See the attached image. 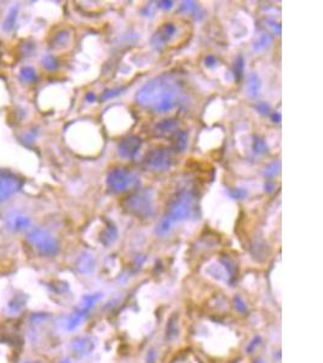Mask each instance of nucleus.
Segmentation results:
<instances>
[{"instance_id": "nucleus-38", "label": "nucleus", "mask_w": 323, "mask_h": 363, "mask_svg": "<svg viewBox=\"0 0 323 363\" xmlns=\"http://www.w3.org/2000/svg\"><path fill=\"white\" fill-rule=\"evenodd\" d=\"M272 119L276 121V123H281V114L280 112H276L274 114V117H272Z\"/></svg>"}, {"instance_id": "nucleus-10", "label": "nucleus", "mask_w": 323, "mask_h": 363, "mask_svg": "<svg viewBox=\"0 0 323 363\" xmlns=\"http://www.w3.org/2000/svg\"><path fill=\"white\" fill-rule=\"evenodd\" d=\"M30 225V219L28 215L20 213V212H14L6 217V227L12 233H21L28 229Z\"/></svg>"}, {"instance_id": "nucleus-30", "label": "nucleus", "mask_w": 323, "mask_h": 363, "mask_svg": "<svg viewBox=\"0 0 323 363\" xmlns=\"http://www.w3.org/2000/svg\"><path fill=\"white\" fill-rule=\"evenodd\" d=\"M256 109L262 115H269L270 114V105L265 102H258L256 104Z\"/></svg>"}, {"instance_id": "nucleus-2", "label": "nucleus", "mask_w": 323, "mask_h": 363, "mask_svg": "<svg viewBox=\"0 0 323 363\" xmlns=\"http://www.w3.org/2000/svg\"><path fill=\"white\" fill-rule=\"evenodd\" d=\"M194 209H195L194 194L188 190H182L170 200L165 217L170 219L172 223H177L190 218L194 213Z\"/></svg>"}, {"instance_id": "nucleus-16", "label": "nucleus", "mask_w": 323, "mask_h": 363, "mask_svg": "<svg viewBox=\"0 0 323 363\" xmlns=\"http://www.w3.org/2000/svg\"><path fill=\"white\" fill-rule=\"evenodd\" d=\"M87 315H89V312H87L86 310H84L83 308H79V309L75 310L73 314L70 315V317H69V320L67 322L68 330L69 331L77 330V328L79 327L81 323H83V321L85 320Z\"/></svg>"}, {"instance_id": "nucleus-8", "label": "nucleus", "mask_w": 323, "mask_h": 363, "mask_svg": "<svg viewBox=\"0 0 323 363\" xmlns=\"http://www.w3.org/2000/svg\"><path fill=\"white\" fill-rule=\"evenodd\" d=\"M175 32H177V28H175L173 23L162 24L152 37L153 48L158 50V51H161V50L167 45L172 38L174 37Z\"/></svg>"}, {"instance_id": "nucleus-39", "label": "nucleus", "mask_w": 323, "mask_h": 363, "mask_svg": "<svg viewBox=\"0 0 323 363\" xmlns=\"http://www.w3.org/2000/svg\"><path fill=\"white\" fill-rule=\"evenodd\" d=\"M87 99H89V101H95V95H93V93H89V95H87Z\"/></svg>"}, {"instance_id": "nucleus-15", "label": "nucleus", "mask_w": 323, "mask_h": 363, "mask_svg": "<svg viewBox=\"0 0 323 363\" xmlns=\"http://www.w3.org/2000/svg\"><path fill=\"white\" fill-rule=\"evenodd\" d=\"M118 239V229L114 224L108 222L106 223L105 229L102 231L101 234V242L104 245L105 247L113 245Z\"/></svg>"}, {"instance_id": "nucleus-34", "label": "nucleus", "mask_w": 323, "mask_h": 363, "mask_svg": "<svg viewBox=\"0 0 323 363\" xmlns=\"http://www.w3.org/2000/svg\"><path fill=\"white\" fill-rule=\"evenodd\" d=\"M260 342V337H257V338H255V339H253L252 340V343H250L249 344V345H248V347H247V351H253V350H255V347H257V346H258V343Z\"/></svg>"}, {"instance_id": "nucleus-36", "label": "nucleus", "mask_w": 323, "mask_h": 363, "mask_svg": "<svg viewBox=\"0 0 323 363\" xmlns=\"http://www.w3.org/2000/svg\"><path fill=\"white\" fill-rule=\"evenodd\" d=\"M235 304L237 305V308L240 309L241 311H243V310H246V306H244V303H243L242 300H241L240 298H238V297H237V298H235Z\"/></svg>"}, {"instance_id": "nucleus-4", "label": "nucleus", "mask_w": 323, "mask_h": 363, "mask_svg": "<svg viewBox=\"0 0 323 363\" xmlns=\"http://www.w3.org/2000/svg\"><path fill=\"white\" fill-rule=\"evenodd\" d=\"M27 241L32 245L39 255L44 257H53L59 251L57 239L50 234L48 230L35 228L27 234Z\"/></svg>"}, {"instance_id": "nucleus-40", "label": "nucleus", "mask_w": 323, "mask_h": 363, "mask_svg": "<svg viewBox=\"0 0 323 363\" xmlns=\"http://www.w3.org/2000/svg\"><path fill=\"white\" fill-rule=\"evenodd\" d=\"M59 363H70V362H69L68 358H64V359H62V361L59 362Z\"/></svg>"}, {"instance_id": "nucleus-9", "label": "nucleus", "mask_w": 323, "mask_h": 363, "mask_svg": "<svg viewBox=\"0 0 323 363\" xmlns=\"http://www.w3.org/2000/svg\"><path fill=\"white\" fill-rule=\"evenodd\" d=\"M140 147H142V139L139 137L133 136H126L124 137L120 140L118 146V152L119 155L124 159H133L134 156L137 155V153L139 152Z\"/></svg>"}, {"instance_id": "nucleus-19", "label": "nucleus", "mask_w": 323, "mask_h": 363, "mask_svg": "<svg viewBox=\"0 0 323 363\" xmlns=\"http://www.w3.org/2000/svg\"><path fill=\"white\" fill-rule=\"evenodd\" d=\"M172 225H173V223H172L170 219L166 218L164 215V217L160 219L159 223L156 224V228H155L156 235H159V236L168 235L172 230Z\"/></svg>"}, {"instance_id": "nucleus-6", "label": "nucleus", "mask_w": 323, "mask_h": 363, "mask_svg": "<svg viewBox=\"0 0 323 363\" xmlns=\"http://www.w3.org/2000/svg\"><path fill=\"white\" fill-rule=\"evenodd\" d=\"M144 165L152 171H167L173 165V156L166 148L153 149L144 158Z\"/></svg>"}, {"instance_id": "nucleus-12", "label": "nucleus", "mask_w": 323, "mask_h": 363, "mask_svg": "<svg viewBox=\"0 0 323 363\" xmlns=\"http://www.w3.org/2000/svg\"><path fill=\"white\" fill-rule=\"evenodd\" d=\"M178 121L175 119H165L154 127V133L158 137H172L177 132Z\"/></svg>"}, {"instance_id": "nucleus-24", "label": "nucleus", "mask_w": 323, "mask_h": 363, "mask_svg": "<svg viewBox=\"0 0 323 363\" xmlns=\"http://www.w3.org/2000/svg\"><path fill=\"white\" fill-rule=\"evenodd\" d=\"M271 45V37L269 34H264L260 37V39L255 44V50L257 51H262V50L268 49Z\"/></svg>"}, {"instance_id": "nucleus-5", "label": "nucleus", "mask_w": 323, "mask_h": 363, "mask_svg": "<svg viewBox=\"0 0 323 363\" xmlns=\"http://www.w3.org/2000/svg\"><path fill=\"white\" fill-rule=\"evenodd\" d=\"M139 186V178L126 168L118 167L109 172L106 177V187L114 194H122L128 189Z\"/></svg>"}, {"instance_id": "nucleus-22", "label": "nucleus", "mask_w": 323, "mask_h": 363, "mask_svg": "<svg viewBox=\"0 0 323 363\" xmlns=\"http://www.w3.org/2000/svg\"><path fill=\"white\" fill-rule=\"evenodd\" d=\"M253 150H255L256 154H266V153H268V146H266L264 138H262V137L259 136L255 137V140H253Z\"/></svg>"}, {"instance_id": "nucleus-31", "label": "nucleus", "mask_w": 323, "mask_h": 363, "mask_svg": "<svg viewBox=\"0 0 323 363\" xmlns=\"http://www.w3.org/2000/svg\"><path fill=\"white\" fill-rule=\"evenodd\" d=\"M196 9V5L194 2H183L181 5V11L184 12H191Z\"/></svg>"}, {"instance_id": "nucleus-17", "label": "nucleus", "mask_w": 323, "mask_h": 363, "mask_svg": "<svg viewBox=\"0 0 323 363\" xmlns=\"http://www.w3.org/2000/svg\"><path fill=\"white\" fill-rule=\"evenodd\" d=\"M260 90V80L258 75L252 73L248 75V79H247V95L252 98H255L259 95Z\"/></svg>"}, {"instance_id": "nucleus-1", "label": "nucleus", "mask_w": 323, "mask_h": 363, "mask_svg": "<svg viewBox=\"0 0 323 363\" xmlns=\"http://www.w3.org/2000/svg\"><path fill=\"white\" fill-rule=\"evenodd\" d=\"M182 98L183 90L181 83L168 74L153 78L136 93L138 104L156 114L171 112L180 104Z\"/></svg>"}, {"instance_id": "nucleus-23", "label": "nucleus", "mask_w": 323, "mask_h": 363, "mask_svg": "<svg viewBox=\"0 0 323 363\" xmlns=\"http://www.w3.org/2000/svg\"><path fill=\"white\" fill-rule=\"evenodd\" d=\"M178 320L177 316H172L167 323V338L168 339H174L175 337L178 336V327H177Z\"/></svg>"}, {"instance_id": "nucleus-13", "label": "nucleus", "mask_w": 323, "mask_h": 363, "mask_svg": "<svg viewBox=\"0 0 323 363\" xmlns=\"http://www.w3.org/2000/svg\"><path fill=\"white\" fill-rule=\"evenodd\" d=\"M95 258L89 252L83 253L77 262V269L81 274H92L95 270Z\"/></svg>"}, {"instance_id": "nucleus-28", "label": "nucleus", "mask_w": 323, "mask_h": 363, "mask_svg": "<svg viewBox=\"0 0 323 363\" xmlns=\"http://www.w3.org/2000/svg\"><path fill=\"white\" fill-rule=\"evenodd\" d=\"M280 168H281V162L280 161H276V162H272L271 165H269L268 167H266L265 170V176L271 178L276 176V174L280 172Z\"/></svg>"}, {"instance_id": "nucleus-11", "label": "nucleus", "mask_w": 323, "mask_h": 363, "mask_svg": "<svg viewBox=\"0 0 323 363\" xmlns=\"http://www.w3.org/2000/svg\"><path fill=\"white\" fill-rule=\"evenodd\" d=\"M95 349V344H93L91 338L87 337H78L71 342V351L77 357H86Z\"/></svg>"}, {"instance_id": "nucleus-25", "label": "nucleus", "mask_w": 323, "mask_h": 363, "mask_svg": "<svg viewBox=\"0 0 323 363\" xmlns=\"http://www.w3.org/2000/svg\"><path fill=\"white\" fill-rule=\"evenodd\" d=\"M43 65L45 67V69L50 71L56 70L58 68V61L52 55H48L43 58Z\"/></svg>"}, {"instance_id": "nucleus-20", "label": "nucleus", "mask_w": 323, "mask_h": 363, "mask_svg": "<svg viewBox=\"0 0 323 363\" xmlns=\"http://www.w3.org/2000/svg\"><path fill=\"white\" fill-rule=\"evenodd\" d=\"M101 298H102V296L99 293L92 294V296H85L83 298V302H81L80 308H83L84 310H86L87 312H90L91 310L95 308L96 303L98 302Z\"/></svg>"}, {"instance_id": "nucleus-14", "label": "nucleus", "mask_w": 323, "mask_h": 363, "mask_svg": "<svg viewBox=\"0 0 323 363\" xmlns=\"http://www.w3.org/2000/svg\"><path fill=\"white\" fill-rule=\"evenodd\" d=\"M188 140H189V134L187 131H177L172 136V148L174 149V152L183 153L188 147Z\"/></svg>"}, {"instance_id": "nucleus-42", "label": "nucleus", "mask_w": 323, "mask_h": 363, "mask_svg": "<svg viewBox=\"0 0 323 363\" xmlns=\"http://www.w3.org/2000/svg\"><path fill=\"white\" fill-rule=\"evenodd\" d=\"M30 363V362H29ZM32 363H43V362H32Z\"/></svg>"}, {"instance_id": "nucleus-27", "label": "nucleus", "mask_w": 323, "mask_h": 363, "mask_svg": "<svg viewBox=\"0 0 323 363\" xmlns=\"http://www.w3.org/2000/svg\"><path fill=\"white\" fill-rule=\"evenodd\" d=\"M243 68H244V59L242 56L240 55L237 57L236 61H235V64H234V74H235V78H236L237 80L242 77Z\"/></svg>"}, {"instance_id": "nucleus-41", "label": "nucleus", "mask_w": 323, "mask_h": 363, "mask_svg": "<svg viewBox=\"0 0 323 363\" xmlns=\"http://www.w3.org/2000/svg\"><path fill=\"white\" fill-rule=\"evenodd\" d=\"M255 363H265V362L263 361V359H257V361H256Z\"/></svg>"}, {"instance_id": "nucleus-37", "label": "nucleus", "mask_w": 323, "mask_h": 363, "mask_svg": "<svg viewBox=\"0 0 323 363\" xmlns=\"http://www.w3.org/2000/svg\"><path fill=\"white\" fill-rule=\"evenodd\" d=\"M155 357H156V353L153 350V351H150L148 355V363H154V359H155Z\"/></svg>"}, {"instance_id": "nucleus-26", "label": "nucleus", "mask_w": 323, "mask_h": 363, "mask_svg": "<svg viewBox=\"0 0 323 363\" xmlns=\"http://www.w3.org/2000/svg\"><path fill=\"white\" fill-rule=\"evenodd\" d=\"M24 304H26V300L22 299L21 297H15L11 302H9V310L11 312H18L23 309Z\"/></svg>"}, {"instance_id": "nucleus-7", "label": "nucleus", "mask_w": 323, "mask_h": 363, "mask_svg": "<svg viewBox=\"0 0 323 363\" xmlns=\"http://www.w3.org/2000/svg\"><path fill=\"white\" fill-rule=\"evenodd\" d=\"M23 181L16 174L0 170V201H6L14 194L20 192Z\"/></svg>"}, {"instance_id": "nucleus-3", "label": "nucleus", "mask_w": 323, "mask_h": 363, "mask_svg": "<svg viewBox=\"0 0 323 363\" xmlns=\"http://www.w3.org/2000/svg\"><path fill=\"white\" fill-rule=\"evenodd\" d=\"M122 206L128 213L140 219L152 218L155 213L153 193L150 190H140V192L131 194L124 200Z\"/></svg>"}, {"instance_id": "nucleus-29", "label": "nucleus", "mask_w": 323, "mask_h": 363, "mask_svg": "<svg viewBox=\"0 0 323 363\" xmlns=\"http://www.w3.org/2000/svg\"><path fill=\"white\" fill-rule=\"evenodd\" d=\"M125 90V87H118V89H112V90H106L103 92L102 96V101H106V99L113 98V97L121 95L122 91Z\"/></svg>"}, {"instance_id": "nucleus-18", "label": "nucleus", "mask_w": 323, "mask_h": 363, "mask_svg": "<svg viewBox=\"0 0 323 363\" xmlns=\"http://www.w3.org/2000/svg\"><path fill=\"white\" fill-rule=\"evenodd\" d=\"M18 10H20V9H18V5H14L10 10H9L8 16L5 17L4 24H3V29H4L5 32H10V30L14 29L15 24H16Z\"/></svg>"}, {"instance_id": "nucleus-33", "label": "nucleus", "mask_w": 323, "mask_h": 363, "mask_svg": "<svg viewBox=\"0 0 323 363\" xmlns=\"http://www.w3.org/2000/svg\"><path fill=\"white\" fill-rule=\"evenodd\" d=\"M158 6L160 9H164V10H168V9H171L172 6H173V3L172 2H159L158 3Z\"/></svg>"}, {"instance_id": "nucleus-21", "label": "nucleus", "mask_w": 323, "mask_h": 363, "mask_svg": "<svg viewBox=\"0 0 323 363\" xmlns=\"http://www.w3.org/2000/svg\"><path fill=\"white\" fill-rule=\"evenodd\" d=\"M20 79L23 83H33L37 80V73L32 67H23L20 70Z\"/></svg>"}, {"instance_id": "nucleus-32", "label": "nucleus", "mask_w": 323, "mask_h": 363, "mask_svg": "<svg viewBox=\"0 0 323 363\" xmlns=\"http://www.w3.org/2000/svg\"><path fill=\"white\" fill-rule=\"evenodd\" d=\"M247 195V192H244L243 189H235L233 193H231V196L234 199H242Z\"/></svg>"}, {"instance_id": "nucleus-35", "label": "nucleus", "mask_w": 323, "mask_h": 363, "mask_svg": "<svg viewBox=\"0 0 323 363\" xmlns=\"http://www.w3.org/2000/svg\"><path fill=\"white\" fill-rule=\"evenodd\" d=\"M205 62H206V65H208V67H212V65L217 63V61H216V58L213 57V56H207L205 58Z\"/></svg>"}]
</instances>
